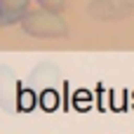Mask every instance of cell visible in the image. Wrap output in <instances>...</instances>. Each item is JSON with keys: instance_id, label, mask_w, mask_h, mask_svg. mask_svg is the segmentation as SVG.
<instances>
[{"instance_id": "cell-1", "label": "cell", "mask_w": 134, "mask_h": 134, "mask_svg": "<svg viewBox=\"0 0 134 134\" xmlns=\"http://www.w3.org/2000/svg\"><path fill=\"white\" fill-rule=\"evenodd\" d=\"M21 28L26 35L33 38H66L68 35V24L61 16V12L54 9H28V14L21 19Z\"/></svg>"}, {"instance_id": "cell-2", "label": "cell", "mask_w": 134, "mask_h": 134, "mask_svg": "<svg viewBox=\"0 0 134 134\" xmlns=\"http://www.w3.org/2000/svg\"><path fill=\"white\" fill-rule=\"evenodd\" d=\"M87 12L99 21H120L134 14V0H92Z\"/></svg>"}, {"instance_id": "cell-3", "label": "cell", "mask_w": 134, "mask_h": 134, "mask_svg": "<svg viewBox=\"0 0 134 134\" xmlns=\"http://www.w3.org/2000/svg\"><path fill=\"white\" fill-rule=\"evenodd\" d=\"M31 0H0V26H12L28 14Z\"/></svg>"}, {"instance_id": "cell-4", "label": "cell", "mask_w": 134, "mask_h": 134, "mask_svg": "<svg viewBox=\"0 0 134 134\" xmlns=\"http://www.w3.org/2000/svg\"><path fill=\"white\" fill-rule=\"evenodd\" d=\"M40 7H47V9H54V12H61L66 7V0H38Z\"/></svg>"}]
</instances>
